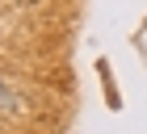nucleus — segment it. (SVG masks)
<instances>
[{"label": "nucleus", "mask_w": 147, "mask_h": 134, "mask_svg": "<svg viewBox=\"0 0 147 134\" xmlns=\"http://www.w3.org/2000/svg\"><path fill=\"white\" fill-rule=\"evenodd\" d=\"M4 92H9V84H4V80H0V96H4Z\"/></svg>", "instance_id": "2"}, {"label": "nucleus", "mask_w": 147, "mask_h": 134, "mask_svg": "<svg viewBox=\"0 0 147 134\" xmlns=\"http://www.w3.org/2000/svg\"><path fill=\"white\" fill-rule=\"evenodd\" d=\"M0 113H9V117H17V113H25V96L9 88L4 96H0Z\"/></svg>", "instance_id": "1"}]
</instances>
